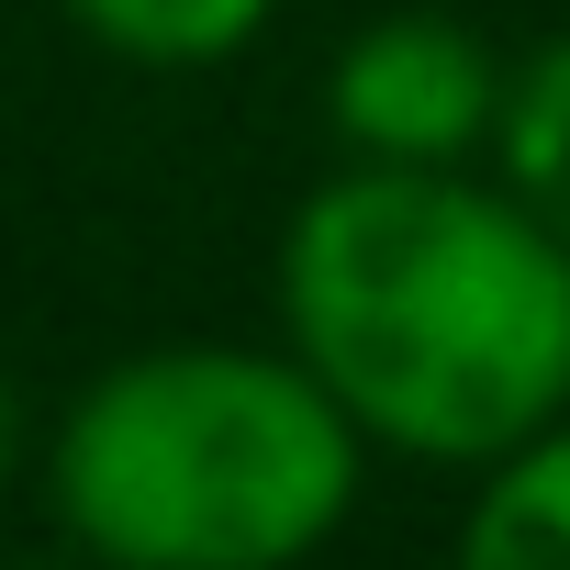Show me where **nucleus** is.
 <instances>
[{
	"label": "nucleus",
	"mask_w": 570,
	"mask_h": 570,
	"mask_svg": "<svg viewBox=\"0 0 570 570\" xmlns=\"http://www.w3.org/2000/svg\"><path fill=\"white\" fill-rule=\"evenodd\" d=\"M292 358L370 448L492 470L570 414V246L470 168L347 157L279 235Z\"/></svg>",
	"instance_id": "1"
},
{
	"label": "nucleus",
	"mask_w": 570,
	"mask_h": 570,
	"mask_svg": "<svg viewBox=\"0 0 570 570\" xmlns=\"http://www.w3.org/2000/svg\"><path fill=\"white\" fill-rule=\"evenodd\" d=\"M370 436L279 347H135L46 436L57 525L101 570H303L358 514Z\"/></svg>",
	"instance_id": "2"
},
{
	"label": "nucleus",
	"mask_w": 570,
	"mask_h": 570,
	"mask_svg": "<svg viewBox=\"0 0 570 570\" xmlns=\"http://www.w3.org/2000/svg\"><path fill=\"white\" fill-rule=\"evenodd\" d=\"M503 79H514V57H492L470 23L381 12L336 46L325 124L347 157H381V168H470L503 124Z\"/></svg>",
	"instance_id": "3"
},
{
	"label": "nucleus",
	"mask_w": 570,
	"mask_h": 570,
	"mask_svg": "<svg viewBox=\"0 0 570 570\" xmlns=\"http://www.w3.org/2000/svg\"><path fill=\"white\" fill-rule=\"evenodd\" d=\"M448 570H570V414L481 470V503L459 514Z\"/></svg>",
	"instance_id": "4"
},
{
	"label": "nucleus",
	"mask_w": 570,
	"mask_h": 570,
	"mask_svg": "<svg viewBox=\"0 0 570 570\" xmlns=\"http://www.w3.org/2000/svg\"><path fill=\"white\" fill-rule=\"evenodd\" d=\"M492 157H503V190L570 246V35L525 46L514 79H503V124H492Z\"/></svg>",
	"instance_id": "5"
},
{
	"label": "nucleus",
	"mask_w": 570,
	"mask_h": 570,
	"mask_svg": "<svg viewBox=\"0 0 570 570\" xmlns=\"http://www.w3.org/2000/svg\"><path fill=\"white\" fill-rule=\"evenodd\" d=\"M57 12L124 68H224L268 35L279 0H57Z\"/></svg>",
	"instance_id": "6"
},
{
	"label": "nucleus",
	"mask_w": 570,
	"mask_h": 570,
	"mask_svg": "<svg viewBox=\"0 0 570 570\" xmlns=\"http://www.w3.org/2000/svg\"><path fill=\"white\" fill-rule=\"evenodd\" d=\"M23 448H35V403H23V381H12V358H0V492H12V470H23Z\"/></svg>",
	"instance_id": "7"
}]
</instances>
